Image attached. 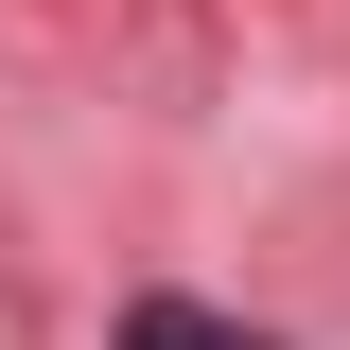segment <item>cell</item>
Instances as JSON below:
<instances>
[{
  "instance_id": "cell-1",
  "label": "cell",
  "mask_w": 350,
  "mask_h": 350,
  "mask_svg": "<svg viewBox=\"0 0 350 350\" xmlns=\"http://www.w3.org/2000/svg\"><path fill=\"white\" fill-rule=\"evenodd\" d=\"M123 350H262V333H228V315H193V298H140Z\"/></svg>"
}]
</instances>
